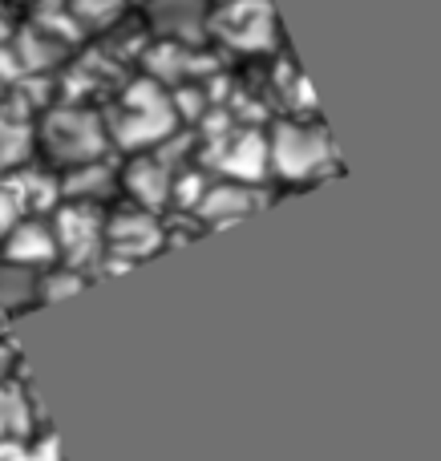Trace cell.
Masks as SVG:
<instances>
[{
	"instance_id": "cell-1",
	"label": "cell",
	"mask_w": 441,
	"mask_h": 461,
	"mask_svg": "<svg viewBox=\"0 0 441 461\" xmlns=\"http://www.w3.org/2000/svg\"><path fill=\"white\" fill-rule=\"evenodd\" d=\"M32 134V158L49 170H69L81 167V162L94 158H110V130H105V118L89 105H45L37 118V126H29Z\"/></svg>"
},
{
	"instance_id": "cell-2",
	"label": "cell",
	"mask_w": 441,
	"mask_h": 461,
	"mask_svg": "<svg viewBox=\"0 0 441 461\" xmlns=\"http://www.w3.org/2000/svg\"><path fill=\"white\" fill-rule=\"evenodd\" d=\"M264 142H267V178H280L284 186H308L337 170L332 138L316 118L275 122L264 134Z\"/></svg>"
},
{
	"instance_id": "cell-3",
	"label": "cell",
	"mask_w": 441,
	"mask_h": 461,
	"mask_svg": "<svg viewBox=\"0 0 441 461\" xmlns=\"http://www.w3.org/2000/svg\"><path fill=\"white\" fill-rule=\"evenodd\" d=\"M105 130H110V146L113 150H154L158 142H166L170 134H178V110L170 102L166 86L142 77L134 86H126L118 102V113L105 118Z\"/></svg>"
},
{
	"instance_id": "cell-4",
	"label": "cell",
	"mask_w": 441,
	"mask_h": 461,
	"mask_svg": "<svg viewBox=\"0 0 441 461\" xmlns=\"http://www.w3.org/2000/svg\"><path fill=\"white\" fill-rule=\"evenodd\" d=\"M45 219L53 230L57 263L81 271V276H97L105 259V211L86 207V203H57Z\"/></svg>"
},
{
	"instance_id": "cell-5",
	"label": "cell",
	"mask_w": 441,
	"mask_h": 461,
	"mask_svg": "<svg viewBox=\"0 0 441 461\" xmlns=\"http://www.w3.org/2000/svg\"><path fill=\"white\" fill-rule=\"evenodd\" d=\"M166 247V235H162V219L154 211L130 207V203H113L105 211V259L97 271H130L134 263L150 259Z\"/></svg>"
},
{
	"instance_id": "cell-6",
	"label": "cell",
	"mask_w": 441,
	"mask_h": 461,
	"mask_svg": "<svg viewBox=\"0 0 441 461\" xmlns=\"http://www.w3.org/2000/svg\"><path fill=\"white\" fill-rule=\"evenodd\" d=\"M215 37L219 45L235 49L248 57H264L280 41V21H275L267 0H235V5L211 8L207 21V41Z\"/></svg>"
},
{
	"instance_id": "cell-7",
	"label": "cell",
	"mask_w": 441,
	"mask_h": 461,
	"mask_svg": "<svg viewBox=\"0 0 441 461\" xmlns=\"http://www.w3.org/2000/svg\"><path fill=\"white\" fill-rule=\"evenodd\" d=\"M170 183H175V167L162 162L154 150L126 154V162H118V191L130 207L142 211H166L170 207Z\"/></svg>"
},
{
	"instance_id": "cell-8",
	"label": "cell",
	"mask_w": 441,
	"mask_h": 461,
	"mask_svg": "<svg viewBox=\"0 0 441 461\" xmlns=\"http://www.w3.org/2000/svg\"><path fill=\"white\" fill-rule=\"evenodd\" d=\"M142 21L150 32L166 45H202L207 41V21H211V0H146Z\"/></svg>"
},
{
	"instance_id": "cell-9",
	"label": "cell",
	"mask_w": 441,
	"mask_h": 461,
	"mask_svg": "<svg viewBox=\"0 0 441 461\" xmlns=\"http://www.w3.org/2000/svg\"><path fill=\"white\" fill-rule=\"evenodd\" d=\"M21 357L0 340V441H16V438H32L40 413L37 401L29 393V381L21 373Z\"/></svg>"
},
{
	"instance_id": "cell-10",
	"label": "cell",
	"mask_w": 441,
	"mask_h": 461,
	"mask_svg": "<svg viewBox=\"0 0 441 461\" xmlns=\"http://www.w3.org/2000/svg\"><path fill=\"white\" fill-rule=\"evenodd\" d=\"M259 207H264V194H259V186L231 183V178H211L191 219L199 227H231V223H239V219L256 215Z\"/></svg>"
},
{
	"instance_id": "cell-11",
	"label": "cell",
	"mask_w": 441,
	"mask_h": 461,
	"mask_svg": "<svg viewBox=\"0 0 441 461\" xmlns=\"http://www.w3.org/2000/svg\"><path fill=\"white\" fill-rule=\"evenodd\" d=\"M57 186H61V203H86V207H102V211H110V203L122 199L113 154L110 158H94V162L61 170Z\"/></svg>"
},
{
	"instance_id": "cell-12",
	"label": "cell",
	"mask_w": 441,
	"mask_h": 461,
	"mask_svg": "<svg viewBox=\"0 0 441 461\" xmlns=\"http://www.w3.org/2000/svg\"><path fill=\"white\" fill-rule=\"evenodd\" d=\"M0 259L16 263L24 271H45L57 263V247H53V230H49L45 215H24L21 223L0 239Z\"/></svg>"
},
{
	"instance_id": "cell-13",
	"label": "cell",
	"mask_w": 441,
	"mask_h": 461,
	"mask_svg": "<svg viewBox=\"0 0 441 461\" xmlns=\"http://www.w3.org/2000/svg\"><path fill=\"white\" fill-rule=\"evenodd\" d=\"M215 178L264 186L267 178V142L264 134H235L215 150Z\"/></svg>"
},
{
	"instance_id": "cell-14",
	"label": "cell",
	"mask_w": 441,
	"mask_h": 461,
	"mask_svg": "<svg viewBox=\"0 0 441 461\" xmlns=\"http://www.w3.org/2000/svg\"><path fill=\"white\" fill-rule=\"evenodd\" d=\"M29 308H37V271L0 259V320L21 316Z\"/></svg>"
},
{
	"instance_id": "cell-15",
	"label": "cell",
	"mask_w": 441,
	"mask_h": 461,
	"mask_svg": "<svg viewBox=\"0 0 441 461\" xmlns=\"http://www.w3.org/2000/svg\"><path fill=\"white\" fill-rule=\"evenodd\" d=\"M32 158V134L24 122L0 118V178H8L13 170H21Z\"/></svg>"
},
{
	"instance_id": "cell-16",
	"label": "cell",
	"mask_w": 441,
	"mask_h": 461,
	"mask_svg": "<svg viewBox=\"0 0 441 461\" xmlns=\"http://www.w3.org/2000/svg\"><path fill=\"white\" fill-rule=\"evenodd\" d=\"M86 284H89V276H81V271L65 267V263H53V267L37 271V303L69 300V295H77Z\"/></svg>"
},
{
	"instance_id": "cell-17",
	"label": "cell",
	"mask_w": 441,
	"mask_h": 461,
	"mask_svg": "<svg viewBox=\"0 0 441 461\" xmlns=\"http://www.w3.org/2000/svg\"><path fill=\"white\" fill-rule=\"evenodd\" d=\"M24 215H29V211H24V203H21V194H16V186L8 183V178H0V239H4L16 223H21Z\"/></svg>"
},
{
	"instance_id": "cell-18",
	"label": "cell",
	"mask_w": 441,
	"mask_h": 461,
	"mask_svg": "<svg viewBox=\"0 0 441 461\" xmlns=\"http://www.w3.org/2000/svg\"><path fill=\"white\" fill-rule=\"evenodd\" d=\"M13 32H16V29H13V21H8V16L0 13V49H4L8 41H13Z\"/></svg>"
},
{
	"instance_id": "cell-19",
	"label": "cell",
	"mask_w": 441,
	"mask_h": 461,
	"mask_svg": "<svg viewBox=\"0 0 441 461\" xmlns=\"http://www.w3.org/2000/svg\"><path fill=\"white\" fill-rule=\"evenodd\" d=\"M219 5H235V0H211V8H219Z\"/></svg>"
},
{
	"instance_id": "cell-20",
	"label": "cell",
	"mask_w": 441,
	"mask_h": 461,
	"mask_svg": "<svg viewBox=\"0 0 441 461\" xmlns=\"http://www.w3.org/2000/svg\"><path fill=\"white\" fill-rule=\"evenodd\" d=\"M126 5H138V8H142V5H146V0H126Z\"/></svg>"
},
{
	"instance_id": "cell-21",
	"label": "cell",
	"mask_w": 441,
	"mask_h": 461,
	"mask_svg": "<svg viewBox=\"0 0 441 461\" xmlns=\"http://www.w3.org/2000/svg\"><path fill=\"white\" fill-rule=\"evenodd\" d=\"M29 5H40V0H29Z\"/></svg>"
}]
</instances>
